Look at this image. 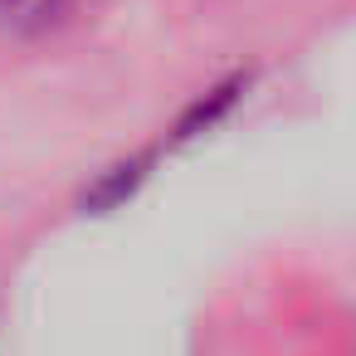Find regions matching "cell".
Returning a JSON list of instances; mask_svg holds the SVG:
<instances>
[{
	"mask_svg": "<svg viewBox=\"0 0 356 356\" xmlns=\"http://www.w3.org/2000/svg\"><path fill=\"white\" fill-rule=\"evenodd\" d=\"M74 15V0H0V25L20 40L54 35Z\"/></svg>",
	"mask_w": 356,
	"mask_h": 356,
	"instance_id": "3",
	"label": "cell"
},
{
	"mask_svg": "<svg viewBox=\"0 0 356 356\" xmlns=\"http://www.w3.org/2000/svg\"><path fill=\"white\" fill-rule=\"evenodd\" d=\"M152 152H142V156H127V161H118V166H108L88 191H83V215H113L118 205H127L137 191H142V181L152 176Z\"/></svg>",
	"mask_w": 356,
	"mask_h": 356,
	"instance_id": "1",
	"label": "cell"
},
{
	"mask_svg": "<svg viewBox=\"0 0 356 356\" xmlns=\"http://www.w3.org/2000/svg\"><path fill=\"white\" fill-rule=\"evenodd\" d=\"M249 79H254V74H229V79H220L215 88H205V93L181 113V122H176V142H191V137L220 127V122L234 113V103L249 93Z\"/></svg>",
	"mask_w": 356,
	"mask_h": 356,
	"instance_id": "2",
	"label": "cell"
}]
</instances>
